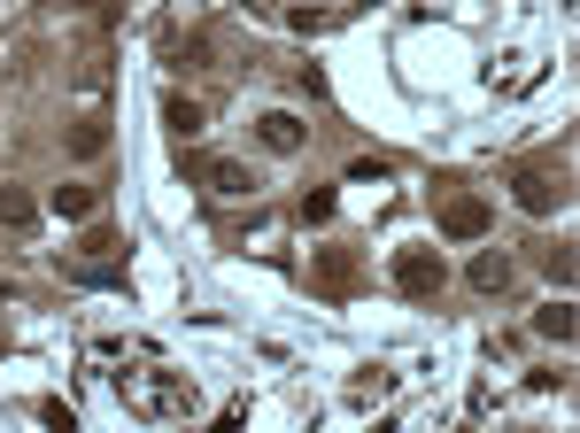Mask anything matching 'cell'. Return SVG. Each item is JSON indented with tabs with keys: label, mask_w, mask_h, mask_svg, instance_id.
<instances>
[{
	"label": "cell",
	"mask_w": 580,
	"mask_h": 433,
	"mask_svg": "<svg viewBox=\"0 0 580 433\" xmlns=\"http://www.w3.org/2000/svg\"><path fill=\"white\" fill-rule=\"evenodd\" d=\"M117 387H125V411H140V419H186L194 411V380L186 372H125Z\"/></svg>",
	"instance_id": "cell-1"
},
{
	"label": "cell",
	"mask_w": 580,
	"mask_h": 433,
	"mask_svg": "<svg viewBox=\"0 0 580 433\" xmlns=\"http://www.w3.org/2000/svg\"><path fill=\"white\" fill-rule=\"evenodd\" d=\"M387 279H395V294H411V302H426V294H441V248H395V264H387Z\"/></svg>",
	"instance_id": "cell-2"
},
{
	"label": "cell",
	"mask_w": 580,
	"mask_h": 433,
	"mask_svg": "<svg viewBox=\"0 0 580 433\" xmlns=\"http://www.w3.org/2000/svg\"><path fill=\"white\" fill-rule=\"evenodd\" d=\"M441 233L449 240H488V201L480 194H441Z\"/></svg>",
	"instance_id": "cell-3"
},
{
	"label": "cell",
	"mask_w": 580,
	"mask_h": 433,
	"mask_svg": "<svg viewBox=\"0 0 580 433\" xmlns=\"http://www.w3.org/2000/svg\"><path fill=\"white\" fill-rule=\"evenodd\" d=\"M309 279H317V294H356V256L348 248H309Z\"/></svg>",
	"instance_id": "cell-4"
},
{
	"label": "cell",
	"mask_w": 580,
	"mask_h": 433,
	"mask_svg": "<svg viewBox=\"0 0 580 433\" xmlns=\"http://www.w3.org/2000/svg\"><path fill=\"white\" fill-rule=\"evenodd\" d=\"M201 178H209V194H233V201H248V194L264 186L240 155H209V163H201Z\"/></svg>",
	"instance_id": "cell-5"
},
{
	"label": "cell",
	"mask_w": 580,
	"mask_h": 433,
	"mask_svg": "<svg viewBox=\"0 0 580 433\" xmlns=\"http://www.w3.org/2000/svg\"><path fill=\"white\" fill-rule=\"evenodd\" d=\"M511 201H519L527 217H550V209L566 201V186H558L550 170H519V178H511Z\"/></svg>",
	"instance_id": "cell-6"
},
{
	"label": "cell",
	"mask_w": 580,
	"mask_h": 433,
	"mask_svg": "<svg viewBox=\"0 0 580 433\" xmlns=\"http://www.w3.org/2000/svg\"><path fill=\"white\" fill-rule=\"evenodd\" d=\"M256 140L272 147V155H302L309 125H302V117H287V109H264V117H256Z\"/></svg>",
	"instance_id": "cell-7"
},
{
	"label": "cell",
	"mask_w": 580,
	"mask_h": 433,
	"mask_svg": "<svg viewBox=\"0 0 580 433\" xmlns=\"http://www.w3.org/2000/svg\"><path fill=\"white\" fill-rule=\"evenodd\" d=\"M47 209H55L62 225H78V217H94V209H101V186H78V178H70V186H55V194H47Z\"/></svg>",
	"instance_id": "cell-8"
},
{
	"label": "cell",
	"mask_w": 580,
	"mask_h": 433,
	"mask_svg": "<svg viewBox=\"0 0 580 433\" xmlns=\"http://www.w3.org/2000/svg\"><path fill=\"white\" fill-rule=\"evenodd\" d=\"M163 62H170V70H209V39H201V31H170V39H163Z\"/></svg>",
	"instance_id": "cell-9"
},
{
	"label": "cell",
	"mask_w": 580,
	"mask_h": 433,
	"mask_svg": "<svg viewBox=\"0 0 580 433\" xmlns=\"http://www.w3.org/2000/svg\"><path fill=\"white\" fill-rule=\"evenodd\" d=\"M163 125H170V140H201V132H209V117H201V101H178V94L163 101Z\"/></svg>",
	"instance_id": "cell-10"
},
{
	"label": "cell",
	"mask_w": 580,
	"mask_h": 433,
	"mask_svg": "<svg viewBox=\"0 0 580 433\" xmlns=\"http://www.w3.org/2000/svg\"><path fill=\"white\" fill-rule=\"evenodd\" d=\"M472 287L503 294V287H511V256H503V248H480V256H472Z\"/></svg>",
	"instance_id": "cell-11"
},
{
	"label": "cell",
	"mask_w": 580,
	"mask_h": 433,
	"mask_svg": "<svg viewBox=\"0 0 580 433\" xmlns=\"http://www.w3.org/2000/svg\"><path fill=\"white\" fill-rule=\"evenodd\" d=\"M0 225H8V233H31V225H39V201H31L23 186H0Z\"/></svg>",
	"instance_id": "cell-12"
},
{
	"label": "cell",
	"mask_w": 580,
	"mask_h": 433,
	"mask_svg": "<svg viewBox=\"0 0 580 433\" xmlns=\"http://www.w3.org/2000/svg\"><path fill=\"white\" fill-rule=\"evenodd\" d=\"M534 333L566 348V341H573V302H542V309H534Z\"/></svg>",
	"instance_id": "cell-13"
},
{
	"label": "cell",
	"mask_w": 580,
	"mask_h": 433,
	"mask_svg": "<svg viewBox=\"0 0 580 433\" xmlns=\"http://www.w3.org/2000/svg\"><path fill=\"white\" fill-rule=\"evenodd\" d=\"M101 147H109V125H101V117H86V125L70 132V155H78V163H94Z\"/></svg>",
	"instance_id": "cell-14"
},
{
	"label": "cell",
	"mask_w": 580,
	"mask_h": 433,
	"mask_svg": "<svg viewBox=\"0 0 580 433\" xmlns=\"http://www.w3.org/2000/svg\"><path fill=\"white\" fill-rule=\"evenodd\" d=\"M387 387H395V380L372 364V372H356V380H348V403H387Z\"/></svg>",
	"instance_id": "cell-15"
},
{
	"label": "cell",
	"mask_w": 580,
	"mask_h": 433,
	"mask_svg": "<svg viewBox=\"0 0 580 433\" xmlns=\"http://www.w3.org/2000/svg\"><path fill=\"white\" fill-rule=\"evenodd\" d=\"M302 225H333V194H325V186L302 194Z\"/></svg>",
	"instance_id": "cell-16"
},
{
	"label": "cell",
	"mask_w": 580,
	"mask_h": 433,
	"mask_svg": "<svg viewBox=\"0 0 580 433\" xmlns=\"http://www.w3.org/2000/svg\"><path fill=\"white\" fill-rule=\"evenodd\" d=\"M348 178H356V186H380V178H387V163H380V155H356V163H348Z\"/></svg>",
	"instance_id": "cell-17"
},
{
	"label": "cell",
	"mask_w": 580,
	"mask_h": 433,
	"mask_svg": "<svg viewBox=\"0 0 580 433\" xmlns=\"http://www.w3.org/2000/svg\"><path fill=\"white\" fill-rule=\"evenodd\" d=\"M287 23H294V31H325V23H333V8H287Z\"/></svg>",
	"instance_id": "cell-18"
}]
</instances>
